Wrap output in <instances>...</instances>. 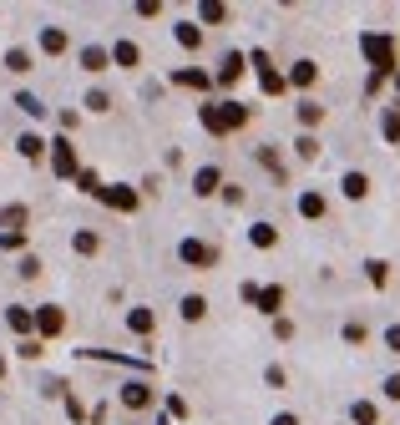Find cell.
Instances as JSON below:
<instances>
[{
    "label": "cell",
    "mask_w": 400,
    "mask_h": 425,
    "mask_svg": "<svg viewBox=\"0 0 400 425\" xmlns=\"http://www.w3.org/2000/svg\"><path fill=\"white\" fill-rule=\"evenodd\" d=\"M198 117H203V127H208L213 137H223V132H238V127L248 122V106H243V101H208Z\"/></svg>",
    "instance_id": "6da1fadb"
},
{
    "label": "cell",
    "mask_w": 400,
    "mask_h": 425,
    "mask_svg": "<svg viewBox=\"0 0 400 425\" xmlns=\"http://www.w3.org/2000/svg\"><path fill=\"white\" fill-rule=\"evenodd\" d=\"M360 51H365V61L375 66V76H395V41L390 36H380V31H365L360 36Z\"/></svg>",
    "instance_id": "7a4b0ae2"
},
{
    "label": "cell",
    "mask_w": 400,
    "mask_h": 425,
    "mask_svg": "<svg viewBox=\"0 0 400 425\" xmlns=\"http://www.w3.org/2000/svg\"><path fill=\"white\" fill-rule=\"evenodd\" d=\"M51 173H56V178H76V173H81V167H76V147H71L66 137L51 142Z\"/></svg>",
    "instance_id": "3957f363"
},
{
    "label": "cell",
    "mask_w": 400,
    "mask_h": 425,
    "mask_svg": "<svg viewBox=\"0 0 400 425\" xmlns=\"http://www.w3.org/2000/svg\"><path fill=\"white\" fill-rule=\"evenodd\" d=\"M178 259L193 264V268H213V264H218V248H208V243H198V238H183V243H178Z\"/></svg>",
    "instance_id": "277c9868"
},
{
    "label": "cell",
    "mask_w": 400,
    "mask_h": 425,
    "mask_svg": "<svg viewBox=\"0 0 400 425\" xmlns=\"http://www.w3.org/2000/svg\"><path fill=\"white\" fill-rule=\"evenodd\" d=\"M248 61H254V71H259V87H264L269 96H279V92H284V76L273 71V61H269V51H254V56H248Z\"/></svg>",
    "instance_id": "5b68a950"
},
{
    "label": "cell",
    "mask_w": 400,
    "mask_h": 425,
    "mask_svg": "<svg viewBox=\"0 0 400 425\" xmlns=\"http://www.w3.org/2000/svg\"><path fill=\"white\" fill-rule=\"evenodd\" d=\"M122 405L127 410H147L152 405V385H147V380H127V385H122Z\"/></svg>",
    "instance_id": "8992f818"
},
{
    "label": "cell",
    "mask_w": 400,
    "mask_h": 425,
    "mask_svg": "<svg viewBox=\"0 0 400 425\" xmlns=\"http://www.w3.org/2000/svg\"><path fill=\"white\" fill-rule=\"evenodd\" d=\"M101 203H107V208H117V212H132V208H137V187H122V182H112V187H101Z\"/></svg>",
    "instance_id": "52a82bcc"
},
{
    "label": "cell",
    "mask_w": 400,
    "mask_h": 425,
    "mask_svg": "<svg viewBox=\"0 0 400 425\" xmlns=\"http://www.w3.org/2000/svg\"><path fill=\"white\" fill-rule=\"evenodd\" d=\"M36 329L51 339V334H61V329H66V314H61L56 304H41V309H36Z\"/></svg>",
    "instance_id": "ba28073f"
},
{
    "label": "cell",
    "mask_w": 400,
    "mask_h": 425,
    "mask_svg": "<svg viewBox=\"0 0 400 425\" xmlns=\"http://www.w3.org/2000/svg\"><path fill=\"white\" fill-rule=\"evenodd\" d=\"M218 187H223V173H218V167H198V173H193V193H198V198H213Z\"/></svg>",
    "instance_id": "9c48e42d"
},
{
    "label": "cell",
    "mask_w": 400,
    "mask_h": 425,
    "mask_svg": "<svg viewBox=\"0 0 400 425\" xmlns=\"http://www.w3.org/2000/svg\"><path fill=\"white\" fill-rule=\"evenodd\" d=\"M26 218H31L26 203H6V208H0V228H6V233H26Z\"/></svg>",
    "instance_id": "30bf717a"
},
{
    "label": "cell",
    "mask_w": 400,
    "mask_h": 425,
    "mask_svg": "<svg viewBox=\"0 0 400 425\" xmlns=\"http://www.w3.org/2000/svg\"><path fill=\"white\" fill-rule=\"evenodd\" d=\"M238 76H243V56H238V51H228V56L218 61V87H234Z\"/></svg>",
    "instance_id": "8fae6325"
},
{
    "label": "cell",
    "mask_w": 400,
    "mask_h": 425,
    "mask_svg": "<svg viewBox=\"0 0 400 425\" xmlns=\"http://www.w3.org/2000/svg\"><path fill=\"white\" fill-rule=\"evenodd\" d=\"M81 66H87V71H107L112 66V51L107 46H87V51H81Z\"/></svg>",
    "instance_id": "7c38bea8"
},
{
    "label": "cell",
    "mask_w": 400,
    "mask_h": 425,
    "mask_svg": "<svg viewBox=\"0 0 400 425\" xmlns=\"http://www.w3.org/2000/svg\"><path fill=\"white\" fill-rule=\"evenodd\" d=\"M41 51H46V56H61V51H66V31H61V26H46V31H41Z\"/></svg>",
    "instance_id": "4fadbf2b"
},
{
    "label": "cell",
    "mask_w": 400,
    "mask_h": 425,
    "mask_svg": "<svg viewBox=\"0 0 400 425\" xmlns=\"http://www.w3.org/2000/svg\"><path fill=\"white\" fill-rule=\"evenodd\" d=\"M173 81L187 87V92H208V87H213V76H208V71H173Z\"/></svg>",
    "instance_id": "5bb4252c"
},
{
    "label": "cell",
    "mask_w": 400,
    "mask_h": 425,
    "mask_svg": "<svg viewBox=\"0 0 400 425\" xmlns=\"http://www.w3.org/2000/svg\"><path fill=\"white\" fill-rule=\"evenodd\" d=\"M6 324H10L15 334H31V324H36V314H31V309H20V304H10V309H6Z\"/></svg>",
    "instance_id": "9a60e30c"
},
{
    "label": "cell",
    "mask_w": 400,
    "mask_h": 425,
    "mask_svg": "<svg viewBox=\"0 0 400 425\" xmlns=\"http://www.w3.org/2000/svg\"><path fill=\"white\" fill-rule=\"evenodd\" d=\"M112 61H117V66H137V61H142L137 41H117V46H112Z\"/></svg>",
    "instance_id": "2e32d148"
},
{
    "label": "cell",
    "mask_w": 400,
    "mask_h": 425,
    "mask_svg": "<svg viewBox=\"0 0 400 425\" xmlns=\"http://www.w3.org/2000/svg\"><path fill=\"white\" fill-rule=\"evenodd\" d=\"M248 243H254V248H273L279 233H273V223H254V228H248Z\"/></svg>",
    "instance_id": "e0dca14e"
},
{
    "label": "cell",
    "mask_w": 400,
    "mask_h": 425,
    "mask_svg": "<svg viewBox=\"0 0 400 425\" xmlns=\"http://www.w3.org/2000/svg\"><path fill=\"white\" fill-rule=\"evenodd\" d=\"M314 76H320V66H314V61H294V71H289L294 87H314Z\"/></svg>",
    "instance_id": "ac0fdd59"
},
{
    "label": "cell",
    "mask_w": 400,
    "mask_h": 425,
    "mask_svg": "<svg viewBox=\"0 0 400 425\" xmlns=\"http://www.w3.org/2000/svg\"><path fill=\"white\" fill-rule=\"evenodd\" d=\"M198 15L208 20V26H223V20H228V6H223V0H203Z\"/></svg>",
    "instance_id": "d6986e66"
},
{
    "label": "cell",
    "mask_w": 400,
    "mask_h": 425,
    "mask_svg": "<svg viewBox=\"0 0 400 425\" xmlns=\"http://www.w3.org/2000/svg\"><path fill=\"white\" fill-rule=\"evenodd\" d=\"M203 314H208V299H203V294H187V299H183V319H187V324H198Z\"/></svg>",
    "instance_id": "ffe728a7"
},
{
    "label": "cell",
    "mask_w": 400,
    "mask_h": 425,
    "mask_svg": "<svg viewBox=\"0 0 400 425\" xmlns=\"http://www.w3.org/2000/svg\"><path fill=\"white\" fill-rule=\"evenodd\" d=\"M279 304H284V289H279V284L259 289V309H264V314H279Z\"/></svg>",
    "instance_id": "44dd1931"
},
{
    "label": "cell",
    "mask_w": 400,
    "mask_h": 425,
    "mask_svg": "<svg viewBox=\"0 0 400 425\" xmlns=\"http://www.w3.org/2000/svg\"><path fill=\"white\" fill-rule=\"evenodd\" d=\"M340 187H345V198H365V193H370V178H365V173H345Z\"/></svg>",
    "instance_id": "7402d4cb"
},
{
    "label": "cell",
    "mask_w": 400,
    "mask_h": 425,
    "mask_svg": "<svg viewBox=\"0 0 400 425\" xmlns=\"http://www.w3.org/2000/svg\"><path fill=\"white\" fill-rule=\"evenodd\" d=\"M71 248H76V253H87V259H92V253L101 248V238H97V233H92V228H81V233H76V238H71Z\"/></svg>",
    "instance_id": "603a6c76"
},
{
    "label": "cell",
    "mask_w": 400,
    "mask_h": 425,
    "mask_svg": "<svg viewBox=\"0 0 400 425\" xmlns=\"http://www.w3.org/2000/svg\"><path fill=\"white\" fill-rule=\"evenodd\" d=\"M127 329L132 334H152V309H132L127 314Z\"/></svg>",
    "instance_id": "cb8c5ba5"
},
{
    "label": "cell",
    "mask_w": 400,
    "mask_h": 425,
    "mask_svg": "<svg viewBox=\"0 0 400 425\" xmlns=\"http://www.w3.org/2000/svg\"><path fill=\"white\" fill-rule=\"evenodd\" d=\"M350 415H355V425H375V420H380V410H375L370 400H355V405H350Z\"/></svg>",
    "instance_id": "d4e9b609"
},
{
    "label": "cell",
    "mask_w": 400,
    "mask_h": 425,
    "mask_svg": "<svg viewBox=\"0 0 400 425\" xmlns=\"http://www.w3.org/2000/svg\"><path fill=\"white\" fill-rule=\"evenodd\" d=\"M6 71H15V76H20V71H31V51L10 46V51H6Z\"/></svg>",
    "instance_id": "484cf974"
},
{
    "label": "cell",
    "mask_w": 400,
    "mask_h": 425,
    "mask_svg": "<svg viewBox=\"0 0 400 425\" xmlns=\"http://www.w3.org/2000/svg\"><path fill=\"white\" fill-rule=\"evenodd\" d=\"M178 41H183L187 51H198V46H203V31L193 26V20H183V26H178Z\"/></svg>",
    "instance_id": "4316f807"
},
{
    "label": "cell",
    "mask_w": 400,
    "mask_h": 425,
    "mask_svg": "<svg viewBox=\"0 0 400 425\" xmlns=\"http://www.w3.org/2000/svg\"><path fill=\"white\" fill-rule=\"evenodd\" d=\"M15 147H20V157H26V162H36L41 152H46V142H41V137H31V132H26V137H20Z\"/></svg>",
    "instance_id": "83f0119b"
},
{
    "label": "cell",
    "mask_w": 400,
    "mask_h": 425,
    "mask_svg": "<svg viewBox=\"0 0 400 425\" xmlns=\"http://www.w3.org/2000/svg\"><path fill=\"white\" fill-rule=\"evenodd\" d=\"M76 187H81V193H92V198H101V178L92 173V167H81V173H76Z\"/></svg>",
    "instance_id": "f1b7e54d"
},
{
    "label": "cell",
    "mask_w": 400,
    "mask_h": 425,
    "mask_svg": "<svg viewBox=\"0 0 400 425\" xmlns=\"http://www.w3.org/2000/svg\"><path fill=\"white\" fill-rule=\"evenodd\" d=\"M299 212H304V218H324V198L320 193H304L299 198Z\"/></svg>",
    "instance_id": "f546056e"
},
{
    "label": "cell",
    "mask_w": 400,
    "mask_h": 425,
    "mask_svg": "<svg viewBox=\"0 0 400 425\" xmlns=\"http://www.w3.org/2000/svg\"><path fill=\"white\" fill-rule=\"evenodd\" d=\"M380 132H385L390 142H400V106H390V112L380 117Z\"/></svg>",
    "instance_id": "4dcf8cb0"
},
{
    "label": "cell",
    "mask_w": 400,
    "mask_h": 425,
    "mask_svg": "<svg viewBox=\"0 0 400 425\" xmlns=\"http://www.w3.org/2000/svg\"><path fill=\"white\" fill-rule=\"evenodd\" d=\"M365 273H370V284H375V289H385V279H390L385 259H370V264H365Z\"/></svg>",
    "instance_id": "1f68e13d"
},
{
    "label": "cell",
    "mask_w": 400,
    "mask_h": 425,
    "mask_svg": "<svg viewBox=\"0 0 400 425\" xmlns=\"http://www.w3.org/2000/svg\"><path fill=\"white\" fill-rule=\"evenodd\" d=\"M259 162L269 167L273 178H284V162H279V152H273V147H259Z\"/></svg>",
    "instance_id": "d6a6232c"
},
{
    "label": "cell",
    "mask_w": 400,
    "mask_h": 425,
    "mask_svg": "<svg viewBox=\"0 0 400 425\" xmlns=\"http://www.w3.org/2000/svg\"><path fill=\"white\" fill-rule=\"evenodd\" d=\"M15 106H20L26 117H41V112H46V106H41V96H31V92H20V96H15Z\"/></svg>",
    "instance_id": "836d02e7"
},
{
    "label": "cell",
    "mask_w": 400,
    "mask_h": 425,
    "mask_svg": "<svg viewBox=\"0 0 400 425\" xmlns=\"http://www.w3.org/2000/svg\"><path fill=\"white\" fill-rule=\"evenodd\" d=\"M320 117H324V106H320V101H299V122H304V127H314Z\"/></svg>",
    "instance_id": "e575fe53"
},
{
    "label": "cell",
    "mask_w": 400,
    "mask_h": 425,
    "mask_svg": "<svg viewBox=\"0 0 400 425\" xmlns=\"http://www.w3.org/2000/svg\"><path fill=\"white\" fill-rule=\"evenodd\" d=\"M41 354H46L41 339H20V359H41Z\"/></svg>",
    "instance_id": "d590c367"
},
{
    "label": "cell",
    "mask_w": 400,
    "mask_h": 425,
    "mask_svg": "<svg viewBox=\"0 0 400 425\" xmlns=\"http://www.w3.org/2000/svg\"><path fill=\"white\" fill-rule=\"evenodd\" d=\"M87 106L92 112H112V96L107 92H87Z\"/></svg>",
    "instance_id": "8d00e7d4"
},
{
    "label": "cell",
    "mask_w": 400,
    "mask_h": 425,
    "mask_svg": "<svg viewBox=\"0 0 400 425\" xmlns=\"http://www.w3.org/2000/svg\"><path fill=\"white\" fill-rule=\"evenodd\" d=\"M36 273H41V259H36V253H26V259H20V279H36Z\"/></svg>",
    "instance_id": "74e56055"
},
{
    "label": "cell",
    "mask_w": 400,
    "mask_h": 425,
    "mask_svg": "<svg viewBox=\"0 0 400 425\" xmlns=\"http://www.w3.org/2000/svg\"><path fill=\"white\" fill-rule=\"evenodd\" d=\"M20 243H26V233H0V253H6V248H20Z\"/></svg>",
    "instance_id": "f35d334b"
},
{
    "label": "cell",
    "mask_w": 400,
    "mask_h": 425,
    "mask_svg": "<svg viewBox=\"0 0 400 425\" xmlns=\"http://www.w3.org/2000/svg\"><path fill=\"white\" fill-rule=\"evenodd\" d=\"M299 157H320V142H314V137H299Z\"/></svg>",
    "instance_id": "ab89813d"
},
{
    "label": "cell",
    "mask_w": 400,
    "mask_h": 425,
    "mask_svg": "<svg viewBox=\"0 0 400 425\" xmlns=\"http://www.w3.org/2000/svg\"><path fill=\"white\" fill-rule=\"evenodd\" d=\"M167 415H178V420H183V415H187V400H183V395H173V400H167Z\"/></svg>",
    "instance_id": "60d3db41"
},
{
    "label": "cell",
    "mask_w": 400,
    "mask_h": 425,
    "mask_svg": "<svg viewBox=\"0 0 400 425\" xmlns=\"http://www.w3.org/2000/svg\"><path fill=\"white\" fill-rule=\"evenodd\" d=\"M385 350H390V354H400V324H395V329H385Z\"/></svg>",
    "instance_id": "b9f144b4"
},
{
    "label": "cell",
    "mask_w": 400,
    "mask_h": 425,
    "mask_svg": "<svg viewBox=\"0 0 400 425\" xmlns=\"http://www.w3.org/2000/svg\"><path fill=\"white\" fill-rule=\"evenodd\" d=\"M385 395H390V400H400V375H390V380H385Z\"/></svg>",
    "instance_id": "7bdbcfd3"
},
{
    "label": "cell",
    "mask_w": 400,
    "mask_h": 425,
    "mask_svg": "<svg viewBox=\"0 0 400 425\" xmlns=\"http://www.w3.org/2000/svg\"><path fill=\"white\" fill-rule=\"evenodd\" d=\"M269 425H299V415H273Z\"/></svg>",
    "instance_id": "ee69618b"
},
{
    "label": "cell",
    "mask_w": 400,
    "mask_h": 425,
    "mask_svg": "<svg viewBox=\"0 0 400 425\" xmlns=\"http://www.w3.org/2000/svg\"><path fill=\"white\" fill-rule=\"evenodd\" d=\"M0 375H6V359H0Z\"/></svg>",
    "instance_id": "f6af8a7d"
},
{
    "label": "cell",
    "mask_w": 400,
    "mask_h": 425,
    "mask_svg": "<svg viewBox=\"0 0 400 425\" xmlns=\"http://www.w3.org/2000/svg\"><path fill=\"white\" fill-rule=\"evenodd\" d=\"M395 92H400V76H395Z\"/></svg>",
    "instance_id": "bcb514c9"
}]
</instances>
